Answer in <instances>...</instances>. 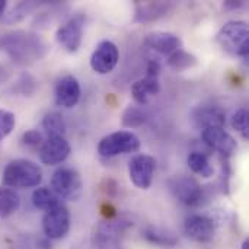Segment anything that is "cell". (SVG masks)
I'll list each match as a JSON object with an SVG mask.
<instances>
[{"mask_svg": "<svg viewBox=\"0 0 249 249\" xmlns=\"http://www.w3.org/2000/svg\"><path fill=\"white\" fill-rule=\"evenodd\" d=\"M169 3L163 1H147L139 3L136 10V20L137 22H152L158 18L163 16L168 12Z\"/></svg>", "mask_w": 249, "mask_h": 249, "instance_id": "obj_19", "label": "cell"}, {"mask_svg": "<svg viewBox=\"0 0 249 249\" xmlns=\"http://www.w3.org/2000/svg\"><path fill=\"white\" fill-rule=\"evenodd\" d=\"M140 149V139L127 130L111 133L101 139L98 144V153L102 158H115L118 155L134 153Z\"/></svg>", "mask_w": 249, "mask_h": 249, "instance_id": "obj_5", "label": "cell"}, {"mask_svg": "<svg viewBox=\"0 0 249 249\" xmlns=\"http://www.w3.org/2000/svg\"><path fill=\"white\" fill-rule=\"evenodd\" d=\"M130 226L125 220H107L95 226L92 244L95 249H124V233Z\"/></svg>", "mask_w": 249, "mask_h": 249, "instance_id": "obj_4", "label": "cell"}, {"mask_svg": "<svg viewBox=\"0 0 249 249\" xmlns=\"http://www.w3.org/2000/svg\"><path fill=\"white\" fill-rule=\"evenodd\" d=\"M32 7H34V4L29 3V1L19 3V4H16L9 13H6V16L3 18V20H4L6 23H16V22L22 20L23 18H26V15L31 12Z\"/></svg>", "mask_w": 249, "mask_h": 249, "instance_id": "obj_29", "label": "cell"}, {"mask_svg": "<svg viewBox=\"0 0 249 249\" xmlns=\"http://www.w3.org/2000/svg\"><path fill=\"white\" fill-rule=\"evenodd\" d=\"M191 121L197 128H209V127H225L226 124V112L217 105L200 107L193 111Z\"/></svg>", "mask_w": 249, "mask_h": 249, "instance_id": "obj_17", "label": "cell"}, {"mask_svg": "<svg viewBox=\"0 0 249 249\" xmlns=\"http://www.w3.org/2000/svg\"><path fill=\"white\" fill-rule=\"evenodd\" d=\"M241 249H249V239H245V241H244V244H242Z\"/></svg>", "mask_w": 249, "mask_h": 249, "instance_id": "obj_34", "label": "cell"}, {"mask_svg": "<svg viewBox=\"0 0 249 249\" xmlns=\"http://www.w3.org/2000/svg\"><path fill=\"white\" fill-rule=\"evenodd\" d=\"M184 231H185V235L194 242L207 244V242H212L216 235V225L213 219L207 216L194 214L185 220Z\"/></svg>", "mask_w": 249, "mask_h": 249, "instance_id": "obj_12", "label": "cell"}, {"mask_svg": "<svg viewBox=\"0 0 249 249\" xmlns=\"http://www.w3.org/2000/svg\"><path fill=\"white\" fill-rule=\"evenodd\" d=\"M120 60L118 47L112 41H101L90 57V67L98 74H108L111 73Z\"/></svg>", "mask_w": 249, "mask_h": 249, "instance_id": "obj_10", "label": "cell"}, {"mask_svg": "<svg viewBox=\"0 0 249 249\" xmlns=\"http://www.w3.org/2000/svg\"><path fill=\"white\" fill-rule=\"evenodd\" d=\"M143 236H144L146 241H149L150 244L159 245V247H175L177 242H178V239H177L172 233H168V232H165V231L155 229V228L146 229Z\"/></svg>", "mask_w": 249, "mask_h": 249, "instance_id": "obj_25", "label": "cell"}, {"mask_svg": "<svg viewBox=\"0 0 249 249\" xmlns=\"http://www.w3.org/2000/svg\"><path fill=\"white\" fill-rule=\"evenodd\" d=\"M22 142L26 146H38L42 143V134L38 130H28L26 133H23L22 136Z\"/></svg>", "mask_w": 249, "mask_h": 249, "instance_id": "obj_31", "label": "cell"}, {"mask_svg": "<svg viewBox=\"0 0 249 249\" xmlns=\"http://www.w3.org/2000/svg\"><path fill=\"white\" fill-rule=\"evenodd\" d=\"M188 166L194 174L201 175L203 178H210L214 174L213 166L210 165V160L206 153L203 152H193L188 156Z\"/></svg>", "mask_w": 249, "mask_h": 249, "instance_id": "obj_24", "label": "cell"}, {"mask_svg": "<svg viewBox=\"0 0 249 249\" xmlns=\"http://www.w3.org/2000/svg\"><path fill=\"white\" fill-rule=\"evenodd\" d=\"M71 152L69 142L64 137H48L39 149V159L44 165L53 166L63 163Z\"/></svg>", "mask_w": 249, "mask_h": 249, "instance_id": "obj_14", "label": "cell"}, {"mask_svg": "<svg viewBox=\"0 0 249 249\" xmlns=\"http://www.w3.org/2000/svg\"><path fill=\"white\" fill-rule=\"evenodd\" d=\"M160 92V83H159V77H150V76H144L143 79H139L133 83L131 86V95L133 99L140 104L144 105L147 104L152 98L158 96Z\"/></svg>", "mask_w": 249, "mask_h": 249, "instance_id": "obj_18", "label": "cell"}, {"mask_svg": "<svg viewBox=\"0 0 249 249\" xmlns=\"http://www.w3.org/2000/svg\"><path fill=\"white\" fill-rule=\"evenodd\" d=\"M156 160L150 155H136L128 162V177L139 190H149L153 182Z\"/></svg>", "mask_w": 249, "mask_h": 249, "instance_id": "obj_8", "label": "cell"}, {"mask_svg": "<svg viewBox=\"0 0 249 249\" xmlns=\"http://www.w3.org/2000/svg\"><path fill=\"white\" fill-rule=\"evenodd\" d=\"M35 89H36V80H35V77H34L32 74H29V73H23V74L18 79V82L15 83V86L12 88V90H13L15 93H19V95H22V96H29V95H32V93L35 92Z\"/></svg>", "mask_w": 249, "mask_h": 249, "instance_id": "obj_27", "label": "cell"}, {"mask_svg": "<svg viewBox=\"0 0 249 249\" xmlns=\"http://www.w3.org/2000/svg\"><path fill=\"white\" fill-rule=\"evenodd\" d=\"M249 114L248 109L245 108H239L233 117H232V127L244 137V139H249V123H248Z\"/></svg>", "mask_w": 249, "mask_h": 249, "instance_id": "obj_28", "label": "cell"}, {"mask_svg": "<svg viewBox=\"0 0 249 249\" xmlns=\"http://www.w3.org/2000/svg\"><path fill=\"white\" fill-rule=\"evenodd\" d=\"M198 60L194 54L179 48L175 53H172L171 55H168V66L171 69H174L175 71H184L188 70L194 66H197Z\"/></svg>", "mask_w": 249, "mask_h": 249, "instance_id": "obj_22", "label": "cell"}, {"mask_svg": "<svg viewBox=\"0 0 249 249\" xmlns=\"http://www.w3.org/2000/svg\"><path fill=\"white\" fill-rule=\"evenodd\" d=\"M15 124H16L15 114L7 109H0V142L12 133Z\"/></svg>", "mask_w": 249, "mask_h": 249, "instance_id": "obj_30", "label": "cell"}, {"mask_svg": "<svg viewBox=\"0 0 249 249\" xmlns=\"http://www.w3.org/2000/svg\"><path fill=\"white\" fill-rule=\"evenodd\" d=\"M32 204L38 210L48 212L60 204V198L53 193V190H50L47 187H41L32 193Z\"/></svg>", "mask_w": 249, "mask_h": 249, "instance_id": "obj_21", "label": "cell"}, {"mask_svg": "<svg viewBox=\"0 0 249 249\" xmlns=\"http://www.w3.org/2000/svg\"><path fill=\"white\" fill-rule=\"evenodd\" d=\"M144 44L150 50H153L162 55H171L172 53H175L177 50L181 48L182 41L178 35H175L172 32L155 31V32H150L146 35Z\"/></svg>", "mask_w": 249, "mask_h": 249, "instance_id": "obj_16", "label": "cell"}, {"mask_svg": "<svg viewBox=\"0 0 249 249\" xmlns=\"http://www.w3.org/2000/svg\"><path fill=\"white\" fill-rule=\"evenodd\" d=\"M146 76H150V77H159L160 74V64L159 61L156 60H150L149 64H147V69H146Z\"/></svg>", "mask_w": 249, "mask_h": 249, "instance_id": "obj_32", "label": "cell"}, {"mask_svg": "<svg viewBox=\"0 0 249 249\" xmlns=\"http://www.w3.org/2000/svg\"><path fill=\"white\" fill-rule=\"evenodd\" d=\"M1 79H4V69L0 67V82H1Z\"/></svg>", "mask_w": 249, "mask_h": 249, "instance_id": "obj_35", "label": "cell"}, {"mask_svg": "<svg viewBox=\"0 0 249 249\" xmlns=\"http://www.w3.org/2000/svg\"><path fill=\"white\" fill-rule=\"evenodd\" d=\"M42 231L48 239H61L70 231V213L61 203L45 212L42 217Z\"/></svg>", "mask_w": 249, "mask_h": 249, "instance_id": "obj_9", "label": "cell"}, {"mask_svg": "<svg viewBox=\"0 0 249 249\" xmlns=\"http://www.w3.org/2000/svg\"><path fill=\"white\" fill-rule=\"evenodd\" d=\"M83 25L85 19L82 15H77L67 20L64 25H61L55 32L57 42L69 53H77L82 44V35H83Z\"/></svg>", "mask_w": 249, "mask_h": 249, "instance_id": "obj_11", "label": "cell"}, {"mask_svg": "<svg viewBox=\"0 0 249 249\" xmlns=\"http://www.w3.org/2000/svg\"><path fill=\"white\" fill-rule=\"evenodd\" d=\"M203 142L213 150L219 152L222 156L229 158L238 147L236 140L229 134L225 127H209L201 131Z\"/></svg>", "mask_w": 249, "mask_h": 249, "instance_id": "obj_13", "label": "cell"}, {"mask_svg": "<svg viewBox=\"0 0 249 249\" xmlns=\"http://www.w3.org/2000/svg\"><path fill=\"white\" fill-rule=\"evenodd\" d=\"M121 123L127 128H137V127L143 125L146 123V112L142 108L136 107V105H130L123 112Z\"/></svg>", "mask_w": 249, "mask_h": 249, "instance_id": "obj_26", "label": "cell"}, {"mask_svg": "<svg viewBox=\"0 0 249 249\" xmlns=\"http://www.w3.org/2000/svg\"><path fill=\"white\" fill-rule=\"evenodd\" d=\"M41 181V168L29 159H15L3 171V184L9 188H34Z\"/></svg>", "mask_w": 249, "mask_h": 249, "instance_id": "obj_2", "label": "cell"}, {"mask_svg": "<svg viewBox=\"0 0 249 249\" xmlns=\"http://www.w3.org/2000/svg\"><path fill=\"white\" fill-rule=\"evenodd\" d=\"M220 48L233 57H247L249 53V26L245 20H231L216 35Z\"/></svg>", "mask_w": 249, "mask_h": 249, "instance_id": "obj_3", "label": "cell"}, {"mask_svg": "<svg viewBox=\"0 0 249 249\" xmlns=\"http://www.w3.org/2000/svg\"><path fill=\"white\" fill-rule=\"evenodd\" d=\"M42 128L45 130L48 137H64L66 134V121L64 117L57 112H48L42 118Z\"/></svg>", "mask_w": 249, "mask_h": 249, "instance_id": "obj_20", "label": "cell"}, {"mask_svg": "<svg viewBox=\"0 0 249 249\" xmlns=\"http://www.w3.org/2000/svg\"><path fill=\"white\" fill-rule=\"evenodd\" d=\"M0 50L18 64H26L44 57L45 44L35 34L15 31L0 35Z\"/></svg>", "mask_w": 249, "mask_h": 249, "instance_id": "obj_1", "label": "cell"}, {"mask_svg": "<svg viewBox=\"0 0 249 249\" xmlns=\"http://www.w3.org/2000/svg\"><path fill=\"white\" fill-rule=\"evenodd\" d=\"M82 95L79 80L71 76H63L55 85V104L61 108H73L79 104Z\"/></svg>", "mask_w": 249, "mask_h": 249, "instance_id": "obj_15", "label": "cell"}, {"mask_svg": "<svg viewBox=\"0 0 249 249\" xmlns=\"http://www.w3.org/2000/svg\"><path fill=\"white\" fill-rule=\"evenodd\" d=\"M6 7H7V1H6V0H0V18L4 15Z\"/></svg>", "mask_w": 249, "mask_h": 249, "instance_id": "obj_33", "label": "cell"}, {"mask_svg": "<svg viewBox=\"0 0 249 249\" xmlns=\"http://www.w3.org/2000/svg\"><path fill=\"white\" fill-rule=\"evenodd\" d=\"M169 188L175 198L188 207H198L204 201V190L193 177H175L169 181Z\"/></svg>", "mask_w": 249, "mask_h": 249, "instance_id": "obj_7", "label": "cell"}, {"mask_svg": "<svg viewBox=\"0 0 249 249\" xmlns=\"http://www.w3.org/2000/svg\"><path fill=\"white\" fill-rule=\"evenodd\" d=\"M51 190L58 198L76 201L82 196L83 182L76 169L61 166L51 177Z\"/></svg>", "mask_w": 249, "mask_h": 249, "instance_id": "obj_6", "label": "cell"}, {"mask_svg": "<svg viewBox=\"0 0 249 249\" xmlns=\"http://www.w3.org/2000/svg\"><path fill=\"white\" fill-rule=\"evenodd\" d=\"M20 206L19 196L10 188H0V217L6 219L18 212Z\"/></svg>", "mask_w": 249, "mask_h": 249, "instance_id": "obj_23", "label": "cell"}]
</instances>
